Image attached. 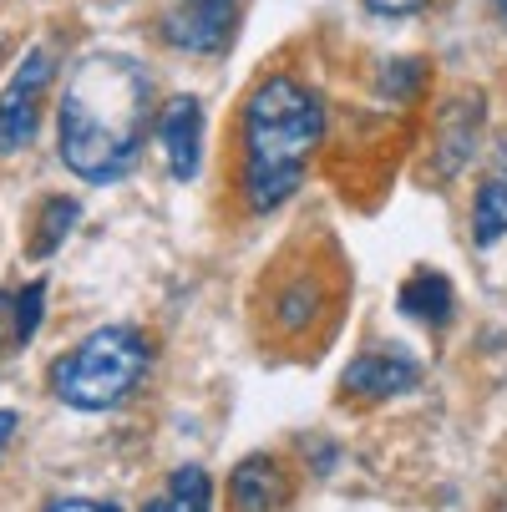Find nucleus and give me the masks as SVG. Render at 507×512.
<instances>
[{
  "label": "nucleus",
  "instance_id": "14",
  "mask_svg": "<svg viewBox=\"0 0 507 512\" xmlns=\"http://www.w3.org/2000/svg\"><path fill=\"white\" fill-rule=\"evenodd\" d=\"M315 310H320V289H315V279H310V284H295V289H284V295L274 300V320H279V330H305V325L315 320Z\"/></svg>",
  "mask_w": 507,
  "mask_h": 512
},
{
  "label": "nucleus",
  "instance_id": "8",
  "mask_svg": "<svg viewBox=\"0 0 507 512\" xmlns=\"http://www.w3.org/2000/svg\"><path fill=\"white\" fill-rule=\"evenodd\" d=\"M289 472L279 467V457H244L229 477V507L234 512H284L289 507Z\"/></svg>",
  "mask_w": 507,
  "mask_h": 512
},
{
  "label": "nucleus",
  "instance_id": "7",
  "mask_svg": "<svg viewBox=\"0 0 507 512\" xmlns=\"http://www.w3.org/2000/svg\"><path fill=\"white\" fill-rule=\"evenodd\" d=\"M421 381V365L401 350H366L345 365V391L366 396V401H386V396H401Z\"/></svg>",
  "mask_w": 507,
  "mask_h": 512
},
{
  "label": "nucleus",
  "instance_id": "12",
  "mask_svg": "<svg viewBox=\"0 0 507 512\" xmlns=\"http://www.w3.org/2000/svg\"><path fill=\"white\" fill-rule=\"evenodd\" d=\"M82 218V203L77 198H46L41 203V218H36V234H31V259H46L66 244V234L77 229Z\"/></svg>",
  "mask_w": 507,
  "mask_h": 512
},
{
  "label": "nucleus",
  "instance_id": "1",
  "mask_svg": "<svg viewBox=\"0 0 507 512\" xmlns=\"http://www.w3.org/2000/svg\"><path fill=\"white\" fill-rule=\"evenodd\" d=\"M153 127V77L142 61L122 51H92L71 66L56 107V153L61 163L87 178L112 183L122 178Z\"/></svg>",
  "mask_w": 507,
  "mask_h": 512
},
{
  "label": "nucleus",
  "instance_id": "17",
  "mask_svg": "<svg viewBox=\"0 0 507 512\" xmlns=\"http://www.w3.org/2000/svg\"><path fill=\"white\" fill-rule=\"evenodd\" d=\"M16 426H21V416H16V411H0V452L11 447V436H16Z\"/></svg>",
  "mask_w": 507,
  "mask_h": 512
},
{
  "label": "nucleus",
  "instance_id": "4",
  "mask_svg": "<svg viewBox=\"0 0 507 512\" xmlns=\"http://www.w3.org/2000/svg\"><path fill=\"white\" fill-rule=\"evenodd\" d=\"M51 87V56L46 51H26V61L16 66V77L0 92V158H16L31 148V137L41 127V102Z\"/></svg>",
  "mask_w": 507,
  "mask_h": 512
},
{
  "label": "nucleus",
  "instance_id": "10",
  "mask_svg": "<svg viewBox=\"0 0 507 512\" xmlns=\"http://www.w3.org/2000/svg\"><path fill=\"white\" fill-rule=\"evenodd\" d=\"M142 512H213V482L203 467H178L168 477V492L153 497Z\"/></svg>",
  "mask_w": 507,
  "mask_h": 512
},
{
  "label": "nucleus",
  "instance_id": "9",
  "mask_svg": "<svg viewBox=\"0 0 507 512\" xmlns=\"http://www.w3.org/2000/svg\"><path fill=\"white\" fill-rule=\"evenodd\" d=\"M396 305H401V315H411V320H421V325H431V330H442V325L457 315V295H452L447 274H437V269L411 274V279L401 284Z\"/></svg>",
  "mask_w": 507,
  "mask_h": 512
},
{
  "label": "nucleus",
  "instance_id": "15",
  "mask_svg": "<svg viewBox=\"0 0 507 512\" xmlns=\"http://www.w3.org/2000/svg\"><path fill=\"white\" fill-rule=\"evenodd\" d=\"M46 512H122L117 502H97V497H56Z\"/></svg>",
  "mask_w": 507,
  "mask_h": 512
},
{
  "label": "nucleus",
  "instance_id": "13",
  "mask_svg": "<svg viewBox=\"0 0 507 512\" xmlns=\"http://www.w3.org/2000/svg\"><path fill=\"white\" fill-rule=\"evenodd\" d=\"M41 315H46V284L31 279L11 295V345H26L41 330Z\"/></svg>",
  "mask_w": 507,
  "mask_h": 512
},
{
  "label": "nucleus",
  "instance_id": "5",
  "mask_svg": "<svg viewBox=\"0 0 507 512\" xmlns=\"http://www.w3.org/2000/svg\"><path fill=\"white\" fill-rule=\"evenodd\" d=\"M239 21V0H173L163 11V41L188 56L224 51Z\"/></svg>",
  "mask_w": 507,
  "mask_h": 512
},
{
  "label": "nucleus",
  "instance_id": "3",
  "mask_svg": "<svg viewBox=\"0 0 507 512\" xmlns=\"http://www.w3.org/2000/svg\"><path fill=\"white\" fill-rule=\"evenodd\" d=\"M153 365V345L132 325H102L51 365V396L71 411H117Z\"/></svg>",
  "mask_w": 507,
  "mask_h": 512
},
{
  "label": "nucleus",
  "instance_id": "2",
  "mask_svg": "<svg viewBox=\"0 0 507 512\" xmlns=\"http://www.w3.org/2000/svg\"><path fill=\"white\" fill-rule=\"evenodd\" d=\"M325 137V102L305 82L264 77L244 102V158H239V188L254 213H274L295 198L305 183V168Z\"/></svg>",
  "mask_w": 507,
  "mask_h": 512
},
{
  "label": "nucleus",
  "instance_id": "11",
  "mask_svg": "<svg viewBox=\"0 0 507 512\" xmlns=\"http://www.w3.org/2000/svg\"><path fill=\"white\" fill-rule=\"evenodd\" d=\"M472 239L482 249H492L497 239H507V173H492L482 188H477V203H472Z\"/></svg>",
  "mask_w": 507,
  "mask_h": 512
},
{
  "label": "nucleus",
  "instance_id": "6",
  "mask_svg": "<svg viewBox=\"0 0 507 512\" xmlns=\"http://www.w3.org/2000/svg\"><path fill=\"white\" fill-rule=\"evenodd\" d=\"M158 148H163V163L178 183L198 178V163H203V107H198V97H173L163 107Z\"/></svg>",
  "mask_w": 507,
  "mask_h": 512
},
{
  "label": "nucleus",
  "instance_id": "16",
  "mask_svg": "<svg viewBox=\"0 0 507 512\" xmlns=\"http://www.w3.org/2000/svg\"><path fill=\"white\" fill-rule=\"evenodd\" d=\"M426 6V0H366L371 16H416Z\"/></svg>",
  "mask_w": 507,
  "mask_h": 512
},
{
  "label": "nucleus",
  "instance_id": "18",
  "mask_svg": "<svg viewBox=\"0 0 507 512\" xmlns=\"http://www.w3.org/2000/svg\"><path fill=\"white\" fill-rule=\"evenodd\" d=\"M502 16H507V0H502Z\"/></svg>",
  "mask_w": 507,
  "mask_h": 512
}]
</instances>
